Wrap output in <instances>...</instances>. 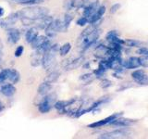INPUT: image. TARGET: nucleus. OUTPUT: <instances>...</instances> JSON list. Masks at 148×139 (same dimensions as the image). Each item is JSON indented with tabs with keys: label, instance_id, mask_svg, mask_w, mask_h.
<instances>
[{
	"label": "nucleus",
	"instance_id": "25",
	"mask_svg": "<svg viewBox=\"0 0 148 139\" xmlns=\"http://www.w3.org/2000/svg\"><path fill=\"white\" fill-rule=\"evenodd\" d=\"M71 50V45L69 43H66V44H64L60 46L58 52H59V55L61 56V57H65V56H67L69 53V51Z\"/></svg>",
	"mask_w": 148,
	"mask_h": 139
},
{
	"label": "nucleus",
	"instance_id": "19",
	"mask_svg": "<svg viewBox=\"0 0 148 139\" xmlns=\"http://www.w3.org/2000/svg\"><path fill=\"white\" fill-rule=\"evenodd\" d=\"M8 81H9L13 85H16L21 81V73L15 69H9Z\"/></svg>",
	"mask_w": 148,
	"mask_h": 139
},
{
	"label": "nucleus",
	"instance_id": "13",
	"mask_svg": "<svg viewBox=\"0 0 148 139\" xmlns=\"http://www.w3.org/2000/svg\"><path fill=\"white\" fill-rule=\"evenodd\" d=\"M83 62H84V57H83V56H81V57H78L76 58H72L71 61L69 62L67 66H65L63 69L67 72L72 71V70H76L80 66H82Z\"/></svg>",
	"mask_w": 148,
	"mask_h": 139
},
{
	"label": "nucleus",
	"instance_id": "5",
	"mask_svg": "<svg viewBox=\"0 0 148 139\" xmlns=\"http://www.w3.org/2000/svg\"><path fill=\"white\" fill-rule=\"evenodd\" d=\"M18 21V16L17 12L10 13L8 17L5 19L0 18V28L4 30H8L9 28H12Z\"/></svg>",
	"mask_w": 148,
	"mask_h": 139
},
{
	"label": "nucleus",
	"instance_id": "15",
	"mask_svg": "<svg viewBox=\"0 0 148 139\" xmlns=\"http://www.w3.org/2000/svg\"><path fill=\"white\" fill-rule=\"evenodd\" d=\"M52 88H53L52 83L44 81L43 83H40L38 88H37V94H38V96H45V95H47L48 93L52 90Z\"/></svg>",
	"mask_w": 148,
	"mask_h": 139
},
{
	"label": "nucleus",
	"instance_id": "36",
	"mask_svg": "<svg viewBox=\"0 0 148 139\" xmlns=\"http://www.w3.org/2000/svg\"><path fill=\"white\" fill-rule=\"evenodd\" d=\"M120 7H121V5H120L119 3H116V4L112 5L111 8H110V9H109L110 14H115L120 8Z\"/></svg>",
	"mask_w": 148,
	"mask_h": 139
},
{
	"label": "nucleus",
	"instance_id": "20",
	"mask_svg": "<svg viewBox=\"0 0 148 139\" xmlns=\"http://www.w3.org/2000/svg\"><path fill=\"white\" fill-rule=\"evenodd\" d=\"M75 98H71L69 100H58V101H56L55 104H54V108L60 112V111H62L63 109H66L69 105H71L72 102L75 100Z\"/></svg>",
	"mask_w": 148,
	"mask_h": 139
},
{
	"label": "nucleus",
	"instance_id": "35",
	"mask_svg": "<svg viewBox=\"0 0 148 139\" xmlns=\"http://www.w3.org/2000/svg\"><path fill=\"white\" fill-rule=\"evenodd\" d=\"M119 34H118V31H116V30H112V31H109L108 34H106V41H109L111 38H113V37L115 36H118Z\"/></svg>",
	"mask_w": 148,
	"mask_h": 139
},
{
	"label": "nucleus",
	"instance_id": "27",
	"mask_svg": "<svg viewBox=\"0 0 148 139\" xmlns=\"http://www.w3.org/2000/svg\"><path fill=\"white\" fill-rule=\"evenodd\" d=\"M143 43L139 40H135V39H127L125 40L124 45H128L129 47H138V46L142 45Z\"/></svg>",
	"mask_w": 148,
	"mask_h": 139
},
{
	"label": "nucleus",
	"instance_id": "32",
	"mask_svg": "<svg viewBox=\"0 0 148 139\" xmlns=\"http://www.w3.org/2000/svg\"><path fill=\"white\" fill-rule=\"evenodd\" d=\"M23 52H24V47H23V45H18L17 46V48L15 49V52H14V56H15L16 58H20L22 56Z\"/></svg>",
	"mask_w": 148,
	"mask_h": 139
},
{
	"label": "nucleus",
	"instance_id": "9",
	"mask_svg": "<svg viewBox=\"0 0 148 139\" xmlns=\"http://www.w3.org/2000/svg\"><path fill=\"white\" fill-rule=\"evenodd\" d=\"M132 77L139 85H148V76L143 70H136L132 72Z\"/></svg>",
	"mask_w": 148,
	"mask_h": 139
},
{
	"label": "nucleus",
	"instance_id": "33",
	"mask_svg": "<svg viewBox=\"0 0 148 139\" xmlns=\"http://www.w3.org/2000/svg\"><path fill=\"white\" fill-rule=\"evenodd\" d=\"M106 6H104V5H102V6H99L98 8H97L96 9V13H97V15H98L99 17H103L104 16V14L106 13Z\"/></svg>",
	"mask_w": 148,
	"mask_h": 139
},
{
	"label": "nucleus",
	"instance_id": "10",
	"mask_svg": "<svg viewBox=\"0 0 148 139\" xmlns=\"http://www.w3.org/2000/svg\"><path fill=\"white\" fill-rule=\"evenodd\" d=\"M135 122H137L136 120L122 118L121 116H120V117L115 119L113 122L110 123V125H112V126H115V127H129Z\"/></svg>",
	"mask_w": 148,
	"mask_h": 139
},
{
	"label": "nucleus",
	"instance_id": "18",
	"mask_svg": "<svg viewBox=\"0 0 148 139\" xmlns=\"http://www.w3.org/2000/svg\"><path fill=\"white\" fill-rule=\"evenodd\" d=\"M38 35V29L36 27H31L25 32V42L28 44H31Z\"/></svg>",
	"mask_w": 148,
	"mask_h": 139
},
{
	"label": "nucleus",
	"instance_id": "14",
	"mask_svg": "<svg viewBox=\"0 0 148 139\" xmlns=\"http://www.w3.org/2000/svg\"><path fill=\"white\" fill-rule=\"evenodd\" d=\"M53 20H54L53 17L50 16L49 14H48L47 16H45L44 18L39 19V20L35 21L34 25V27H36L37 29H39V30H45V28H46V26H47Z\"/></svg>",
	"mask_w": 148,
	"mask_h": 139
},
{
	"label": "nucleus",
	"instance_id": "44",
	"mask_svg": "<svg viewBox=\"0 0 148 139\" xmlns=\"http://www.w3.org/2000/svg\"><path fill=\"white\" fill-rule=\"evenodd\" d=\"M3 47H4V45H3V42H2V40H1V39H0V53H2Z\"/></svg>",
	"mask_w": 148,
	"mask_h": 139
},
{
	"label": "nucleus",
	"instance_id": "28",
	"mask_svg": "<svg viewBox=\"0 0 148 139\" xmlns=\"http://www.w3.org/2000/svg\"><path fill=\"white\" fill-rule=\"evenodd\" d=\"M84 1L85 0H71V9H80L82 8L84 6Z\"/></svg>",
	"mask_w": 148,
	"mask_h": 139
},
{
	"label": "nucleus",
	"instance_id": "1",
	"mask_svg": "<svg viewBox=\"0 0 148 139\" xmlns=\"http://www.w3.org/2000/svg\"><path fill=\"white\" fill-rule=\"evenodd\" d=\"M18 20L25 26H31L34 24V21L42 19L49 14V9L45 7H40L38 5L35 6H28L21 10L17 11Z\"/></svg>",
	"mask_w": 148,
	"mask_h": 139
},
{
	"label": "nucleus",
	"instance_id": "22",
	"mask_svg": "<svg viewBox=\"0 0 148 139\" xmlns=\"http://www.w3.org/2000/svg\"><path fill=\"white\" fill-rule=\"evenodd\" d=\"M99 6H97V5H87V6H84L82 8H83L82 15L86 18H89L96 11V9Z\"/></svg>",
	"mask_w": 148,
	"mask_h": 139
},
{
	"label": "nucleus",
	"instance_id": "12",
	"mask_svg": "<svg viewBox=\"0 0 148 139\" xmlns=\"http://www.w3.org/2000/svg\"><path fill=\"white\" fill-rule=\"evenodd\" d=\"M121 66L127 70H132L140 67V58L137 57H131L127 60H123L121 63Z\"/></svg>",
	"mask_w": 148,
	"mask_h": 139
},
{
	"label": "nucleus",
	"instance_id": "39",
	"mask_svg": "<svg viewBox=\"0 0 148 139\" xmlns=\"http://www.w3.org/2000/svg\"><path fill=\"white\" fill-rule=\"evenodd\" d=\"M140 58V65L143 67H148V56H145Z\"/></svg>",
	"mask_w": 148,
	"mask_h": 139
},
{
	"label": "nucleus",
	"instance_id": "30",
	"mask_svg": "<svg viewBox=\"0 0 148 139\" xmlns=\"http://www.w3.org/2000/svg\"><path fill=\"white\" fill-rule=\"evenodd\" d=\"M92 75L94 73H86V74H82L80 77V80L83 81L84 83H91L92 81Z\"/></svg>",
	"mask_w": 148,
	"mask_h": 139
},
{
	"label": "nucleus",
	"instance_id": "11",
	"mask_svg": "<svg viewBox=\"0 0 148 139\" xmlns=\"http://www.w3.org/2000/svg\"><path fill=\"white\" fill-rule=\"evenodd\" d=\"M16 87L13 83H3L0 87V93L7 97H11L16 94Z\"/></svg>",
	"mask_w": 148,
	"mask_h": 139
},
{
	"label": "nucleus",
	"instance_id": "46",
	"mask_svg": "<svg viewBox=\"0 0 148 139\" xmlns=\"http://www.w3.org/2000/svg\"><path fill=\"white\" fill-rule=\"evenodd\" d=\"M1 61H2V53H0V67H1Z\"/></svg>",
	"mask_w": 148,
	"mask_h": 139
},
{
	"label": "nucleus",
	"instance_id": "23",
	"mask_svg": "<svg viewBox=\"0 0 148 139\" xmlns=\"http://www.w3.org/2000/svg\"><path fill=\"white\" fill-rule=\"evenodd\" d=\"M59 76H60V72L58 71H51L47 75L45 76V81L50 83H53L58 80Z\"/></svg>",
	"mask_w": 148,
	"mask_h": 139
},
{
	"label": "nucleus",
	"instance_id": "3",
	"mask_svg": "<svg viewBox=\"0 0 148 139\" xmlns=\"http://www.w3.org/2000/svg\"><path fill=\"white\" fill-rule=\"evenodd\" d=\"M101 34H102V31L98 29V28H96V29L94 32H92L89 35H87L83 39H82L80 41V45H81V47L82 48V51H85L88 48H90L92 45H94L96 43V41L98 40Z\"/></svg>",
	"mask_w": 148,
	"mask_h": 139
},
{
	"label": "nucleus",
	"instance_id": "42",
	"mask_svg": "<svg viewBox=\"0 0 148 139\" xmlns=\"http://www.w3.org/2000/svg\"><path fill=\"white\" fill-rule=\"evenodd\" d=\"M4 14H5V9L0 6V18H2L4 16Z\"/></svg>",
	"mask_w": 148,
	"mask_h": 139
},
{
	"label": "nucleus",
	"instance_id": "34",
	"mask_svg": "<svg viewBox=\"0 0 148 139\" xmlns=\"http://www.w3.org/2000/svg\"><path fill=\"white\" fill-rule=\"evenodd\" d=\"M101 87L104 88V89H106V88H108L110 87L111 85H112V82L109 81L108 79H103V80L101 81Z\"/></svg>",
	"mask_w": 148,
	"mask_h": 139
},
{
	"label": "nucleus",
	"instance_id": "29",
	"mask_svg": "<svg viewBox=\"0 0 148 139\" xmlns=\"http://www.w3.org/2000/svg\"><path fill=\"white\" fill-rule=\"evenodd\" d=\"M8 71L9 69H3L0 71V85H3V83H5L8 81Z\"/></svg>",
	"mask_w": 148,
	"mask_h": 139
},
{
	"label": "nucleus",
	"instance_id": "4",
	"mask_svg": "<svg viewBox=\"0 0 148 139\" xmlns=\"http://www.w3.org/2000/svg\"><path fill=\"white\" fill-rule=\"evenodd\" d=\"M41 65L45 71H51L56 66H57V59H56V54L50 52V51H46L43 54L42 57V62Z\"/></svg>",
	"mask_w": 148,
	"mask_h": 139
},
{
	"label": "nucleus",
	"instance_id": "2",
	"mask_svg": "<svg viewBox=\"0 0 148 139\" xmlns=\"http://www.w3.org/2000/svg\"><path fill=\"white\" fill-rule=\"evenodd\" d=\"M57 94L55 93H48L47 95H45L43 96V98L40 101V103L37 105L38 107V110L39 112L42 114H45L49 112V111L54 108V104L55 102L57 101Z\"/></svg>",
	"mask_w": 148,
	"mask_h": 139
},
{
	"label": "nucleus",
	"instance_id": "8",
	"mask_svg": "<svg viewBox=\"0 0 148 139\" xmlns=\"http://www.w3.org/2000/svg\"><path fill=\"white\" fill-rule=\"evenodd\" d=\"M21 31L17 28H9L7 30V38L8 42L10 45H15L21 40Z\"/></svg>",
	"mask_w": 148,
	"mask_h": 139
},
{
	"label": "nucleus",
	"instance_id": "43",
	"mask_svg": "<svg viewBox=\"0 0 148 139\" xmlns=\"http://www.w3.org/2000/svg\"><path fill=\"white\" fill-rule=\"evenodd\" d=\"M82 67H83V69H89L90 68V62H86Z\"/></svg>",
	"mask_w": 148,
	"mask_h": 139
},
{
	"label": "nucleus",
	"instance_id": "45",
	"mask_svg": "<svg viewBox=\"0 0 148 139\" xmlns=\"http://www.w3.org/2000/svg\"><path fill=\"white\" fill-rule=\"evenodd\" d=\"M4 108H5V107H4V105L2 104V102L1 101H0V112H1V111L4 109Z\"/></svg>",
	"mask_w": 148,
	"mask_h": 139
},
{
	"label": "nucleus",
	"instance_id": "24",
	"mask_svg": "<svg viewBox=\"0 0 148 139\" xmlns=\"http://www.w3.org/2000/svg\"><path fill=\"white\" fill-rule=\"evenodd\" d=\"M46 0H21V1H18L17 3L20 5H24V6H35V5L43 4Z\"/></svg>",
	"mask_w": 148,
	"mask_h": 139
},
{
	"label": "nucleus",
	"instance_id": "37",
	"mask_svg": "<svg viewBox=\"0 0 148 139\" xmlns=\"http://www.w3.org/2000/svg\"><path fill=\"white\" fill-rule=\"evenodd\" d=\"M59 47H60V45L58 44L51 45V46H50V48H49L48 51H50V52H52L54 54H57V52H58V51H59Z\"/></svg>",
	"mask_w": 148,
	"mask_h": 139
},
{
	"label": "nucleus",
	"instance_id": "7",
	"mask_svg": "<svg viewBox=\"0 0 148 139\" xmlns=\"http://www.w3.org/2000/svg\"><path fill=\"white\" fill-rule=\"evenodd\" d=\"M130 134L129 132L125 131L123 129H117L114 130L112 132H108L105 133H102L99 136V138H104V139H109V138H124L127 137Z\"/></svg>",
	"mask_w": 148,
	"mask_h": 139
},
{
	"label": "nucleus",
	"instance_id": "6",
	"mask_svg": "<svg viewBox=\"0 0 148 139\" xmlns=\"http://www.w3.org/2000/svg\"><path fill=\"white\" fill-rule=\"evenodd\" d=\"M122 112H117V113H114L112 115L108 116V117H106L103 120H97V122H95L92 123H90L88 125V128H92V129H96V128H100V127H103L105 125H108V124H110L111 122H113L115 119H117L120 116H122Z\"/></svg>",
	"mask_w": 148,
	"mask_h": 139
},
{
	"label": "nucleus",
	"instance_id": "16",
	"mask_svg": "<svg viewBox=\"0 0 148 139\" xmlns=\"http://www.w3.org/2000/svg\"><path fill=\"white\" fill-rule=\"evenodd\" d=\"M42 57L43 53L39 51L38 49H35V51L31 55V66L32 67H38L41 65L42 62Z\"/></svg>",
	"mask_w": 148,
	"mask_h": 139
},
{
	"label": "nucleus",
	"instance_id": "40",
	"mask_svg": "<svg viewBox=\"0 0 148 139\" xmlns=\"http://www.w3.org/2000/svg\"><path fill=\"white\" fill-rule=\"evenodd\" d=\"M63 8L66 9L67 11L72 10L71 9V0H64L63 2Z\"/></svg>",
	"mask_w": 148,
	"mask_h": 139
},
{
	"label": "nucleus",
	"instance_id": "38",
	"mask_svg": "<svg viewBox=\"0 0 148 139\" xmlns=\"http://www.w3.org/2000/svg\"><path fill=\"white\" fill-rule=\"evenodd\" d=\"M136 53L143 56H148V48L145 47V46H142V47H140L136 51Z\"/></svg>",
	"mask_w": 148,
	"mask_h": 139
},
{
	"label": "nucleus",
	"instance_id": "31",
	"mask_svg": "<svg viewBox=\"0 0 148 139\" xmlns=\"http://www.w3.org/2000/svg\"><path fill=\"white\" fill-rule=\"evenodd\" d=\"M88 23H89V21H88V18L82 16L81 18H79L77 21H76V24L78 26H81V27H84L85 25H87Z\"/></svg>",
	"mask_w": 148,
	"mask_h": 139
},
{
	"label": "nucleus",
	"instance_id": "41",
	"mask_svg": "<svg viewBox=\"0 0 148 139\" xmlns=\"http://www.w3.org/2000/svg\"><path fill=\"white\" fill-rule=\"evenodd\" d=\"M98 4H99V0H85L84 1V6H87V5H97L98 6Z\"/></svg>",
	"mask_w": 148,
	"mask_h": 139
},
{
	"label": "nucleus",
	"instance_id": "17",
	"mask_svg": "<svg viewBox=\"0 0 148 139\" xmlns=\"http://www.w3.org/2000/svg\"><path fill=\"white\" fill-rule=\"evenodd\" d=\"M45 36L48 37V38H54V37H56V35L58 34V30H57V25H56L55 20H53L46 26V28L45 29Z\"/></svg>",
	"mask_w": 148,
	"mask_h": 139
},
{
	"label": "nucleus",
	"instance_id": "21",
	"mask_svg": "<svg viewBox=\"0 0 148 139\" xmlns=\"http://www.w3.org/2000/svg\"><path fill=\"white\" fill-rule=\"evenodd\" d=\"M48 39V37H46L45 35H38L36 38L32 42L31 45H32V49H39L45 42Z\"/></svg>",
	"mask_w": 148,
	"mask_h": 139
},
{
	"label": "nucleus",
	"instance_id": "26",
	"mask_svg": "<svg viewBox=\"0 0 148 139\" xmlns=\"http://www.w3.org/2000/svg\"><path fill=\"white\" fill-rule=\"evenodd\" d=\"M73 19H74V16L72 15L71 13L66 12V13L64 14V17H63V23H64V25H65V27L67 28V29H69V25H71V21H73Z\"/></svg>",
	"mask_w": 148,
	"mask_h": 139
}]
</instances>
